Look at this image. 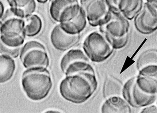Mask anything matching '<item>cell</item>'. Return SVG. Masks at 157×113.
<instances>
[{"instance_id":"obj_1","label":"cell","mask_w":157,"mask_h":113,"mask_svg":"<svg viewBox=\"0 0 157 113\" xmlns=\"http://www.w3.org/2000/svg\"><path fill=\"white\" fill-rule=\"evenodd\" d=\"M98 86L95 74L80 73L66 76L59 85V93L67 101L82 104L92 96Z\"/></svg>"},{"instance_id":"obj_2","label":"cell","mask_w":157,"mask_h":113,"mask_svg":"<svg viewBox=\"0 0 157 113\" xmlns=\"http://www.w3.org/2000/svg\"><path fill=\"white\" fill-rule=\"evenodd\" d=\"M21 84L27 96L34 101L46 98L53 87L50 73L45 68L28 69L23 73Z\"/></svg>"},{"instance_id":"obj_3","label":"cell","mask_w":157,"mask_h":113,"mask_svg":"<svg viewBox=\"0 0 157 113\" xmlns=\"http://www.w3.org/2000/svg\"><path fill=\"white\" fill-rule=\"evenodd\" d=\"M25 26V19L15 17L8 9L0 21V41L8 47H21L26 37Z\"/></svg>"},{"instance_id":"obj_4","label":"cell","mask_w":157,"mask_h":113,"mask_svg":"<svg viewBox=\"0 0 157 113\" xmlns=\"http://www.w3.org/2000/svg\"><path fill=\"white\" fill-rule=\"evenodd\" d=\"M83 49L89 60L93 62H103L112 55L114 49L102 34L93 32L83 42Z\"/></svg>"},{"instance_id":"obj_5","label":"cell","mask_w":157,"mask_h":113,"mask_svg":"<svg viewBox=\"0 0 157 113\" xmlns=\"http://www.w3.org/2000/svg\"><path fill=\"white\" fill-rule=\"evenodd\" d=\"M20 59L25 68H47L50 64V59L46 47L37 41L27 42L20 50Z\"/></svg>"},{"instance_id":"obj_6","label":"cell","mask_w":157,"mask_h":113,"mask_svg":"<svg viewBox=\"0 0 157 113\" xmlns=\"http://www.w3.org/2000/svg\"><path fill=\"white\" fill-rule=\"evenodd\" d=\"M60 67L66 76L83 72L95 74L89 58L80 49H71L65 53L60 61Z\"/></svg>"},{"instance_id":"obj_7","label":"cell","mask_w":157,"mask_h":113,"mask_svg":"<svg viewBox=\"0 0 157 113\" xmlns=\"http://www.w3.org/2000/svg\"><path fill=\"white\" fill-rule=\"evenodd\" d=\"M79 2L91 26H102L110 19L112 12L105 0H80Z\"/></svg>"},{"instance_id":"obj_8","label":"cell","mask_w":157,"mask_h":113,"mask_svg":"<svg viewBox=\"0 0 157 113\" xmlns=\"http://www.w3.org/2000/svg\"><path fill=\"white\" fill-rule=\"evenodd\" d=\"M135 79L136 77L131 78L123 85L122 94L124 99L134 108L144 107L154 103L157 95L144 93L136 86Z\"/></svg>"},{"instance_id":"obj_9","label":"cell","mask_w":157,"mask_h":113,"mask_svg":"<svg viewBox=\"0 0 157 113\" xmlns=\"http://www.w3.org/2000/svg\"><path fill=\"white\" fill-rule=\"evenodd\" d=\"M133 19L138 32L144 35L155 32L157 29V5L144 2L142 9Z\"/></svg>"},{"instance_id":"obj_10","label":"cell","mask_w":157,"mask_h":113,"mask_svg":"<svg viewBox=\"0 0 157 113\" xmlns=\"http://www.w3.org/2000/svg\"><path fill=\"white\" fill-rule=\"evenodd\" d=\"M110 20L104 25L99 27L103 35L114 38H121L129 35L130 24L129 20L118 12H112Z\"/></svg>"},{"instance_id":"obj_11","label":"cell","mask_w":157,"mask_h":113,"mask_svg":"<svg viewBox=\"0 0 157 113\" xmlns=\"http://www.w3.org/2000/svg\"><path fill=\"white\" fill-rule=\"evenodd\" d=\"M80 35H70L64 32L59 24L54 27L51 34V43L55 49L65 51L72 48L78 43Z\"/></svg>"},{"instance_id":"obj_12","label":"cell","mask_w":157,"mask_h":113,"mask_svg":"<svg viewBox=\"0 0 157 113\" xmlns=\"http://www.w3.org/2000/svg\"><path fill=\"white\" fill-rule=\"evenodd\" d=\"M9 10L15 17L26 19L35 12L36 4L35 0H6Z\"/></svg>"},{"instance_id":"obj_13","label":"cell","mask_w":157,"mask_h":113,"mask_svg":"<svg viewBox=\"0 0 157 113\" xmlns=\"http://www.w3.org/2000/svg\"><path fill=\"white\" fill-rule=\"evenodd\" d=\"M87 22L86 13L81 7L78 15L73 20L68 22L59 23V25L64 32L67 34L74 36L80 35L82 32L87 26Z\"/></svg>"},{"instance_id":"obj_14","label":"cell","mask_w":157,"mask_h":113,"mask_svg":"<svg viewBox=\"0 0 157 113\" xmlns=\"http://www.w3.org/2000/svg\"><path fill=\"white\" fill-rule=\"evenodd\" d=\"M144 0H119L117 10L128 20H132L142 9Z\"/></svg>"},{"instance_id":"obj_15","label":"cell","mask_w":157,"mask_h":113,"mask_svg":"<svg viewBox=\"0 0 157 113\" xmlns=\"http://www.w3.org/2000/svg\"><path fill=\"white\" fill-rule=\"evenodd\" d=\"M101 113L132 112L130 105L124 99L119 96H111L107 98L101 108Z\"/></svg>"},{"instance_id":"obj_16","label":"cell","mask_w":157,"mask_h":113,"mask_svg":"<svg viewBox=\"0 0 157 113\" xmlns=\"http://www.w3.org/2000/svg\"><path fill=\"white\" fill-rule=\"evenodd\" d=\"M16 66L12 57L5 55H0V84L8 82L15 73Z\"/></svg>"},{"instance_id":"obj_17","label":"cell","mask_w":157,"mask_h":113,"mask_svg":"<svg viewBox=\"0 0 157 113\" xmlns=\"http://www.w3.org/2000/svg\"><path fill=\"white\" fill-rule=\"evenodd\" d=\"M135 83L144 93L149 95H157V78L138 75L136 77Z\"/></svg>"},{"instance_id":"obj_18","label":"cell","mask_w":157,"mask_h":113,"mask_svg":"<svg viewBox=\"0 0 157 113\" xmlns=\"http://www.w3.org/2000/svg\"><path fill=\"white\" fill-rule=\"evenodd\" d=\"M123 84L117 78L108 76L105 81L103 93L105 98L120 96L122 93Z\"/></svg>"},{"instance_id":"obj_19","label":"cell","mask_w":157,"mask_h":113,"mask_svg":"<svg viewBox=\"0 0 157 113\" xmlns=\"http://www.w3.org/2000/svg\"><path fill=\"white\" fill-rule=\"evenodd\" d=\"M43 22L41 18L37 15H33L25 19V29L26 36L34 37L41 31Z\"/></svg>"},{"instance_id":"obj_20","label":"cell","mask_w":157,"mask_h":113,"mask_svg":"<svg viewBox=\"0 0 157 113\" xmlns=\"http://www.w3.org/2000/svg\"><path fill=\"white\" fill-rule=\"evenodd\" d=\"M81 7L79 2L73 3L66 6L60 12L58 22L63 23L73 20L78 15Z\"/></svg>"},{"instance_id":"obj_21","label":"cell","mask_w":157,"mask_h":113,"mask_svg":"<svg viewBox=\"0 0 157 113\" xmlns=\"http://www.w3.org/2000/svg\"><path fill=\"white\" fill-rule=\"evenodd\" d=\"M78 2H79L78 0H52L49 10L51 18L58 22V17L61 11L68 5Z\"/></svg>"},{"instance_id":"obj_22","label":"cell","mask_w":157,"mask_h":113,"mask_svg":"<svg viewBox=\"0 0 157 113\" xmlns=\"http://www.w3.org/2000/svg\"><path fill=\"white\" fill-rule=\"evenodd\" d=\"M157 49H148L140 55L136 62V67L139 70L149 65L157 64Z\"/></svg>"},{"instance_id":"obj_23","label":"cell","mask_w":157,"mask_h":113,"mask_svg":"<svg viewBox=\"0 0 157 113\" xmlns=\"http://www.w3.org/2000/svg\"><path fill=\"white\" fill-rule=\"evenodd\" d=\"M103 36L114 49H120L124 48L127 46L129 40V35L121 38L113 37L106 35Z\"/></svg>"},{"instance_id":"obj_24","label":"cell","mask_w":157,"mask_h":113,"mask_svg":"<svg viewBox=\"0 0 157 113\" xmlns=\"http://www.w3.org/2000/svg\"><path fill=\"white\" fill-rule=\"evenodd\" d=\"M21 47H10L6 46L0 41V53L2 55H8L12 58H16L20 54Z\"/></svg>"},{"instance_id":"obj_25","label":"cell","mask_w":157,"mask_h":113,"mask_svg":"<svg viewBox=\"0 0 157 113\" xmlns=\"http://www.w3.org/2000/svg\"><path fill=\"white\" fill-rule=\"evenodd\" d=\"M139 75L157 78V64L149 65L139 70Z\"/></svg>"},{"instance_id":"obj_26","label":"cell","mask_w":157,"mask_h":113,"mask_svg":"<svg viewBox=\"0 0 157 113\" xmlns=\"http://www.w3.org/2000/svg\"><path fill=\"white\" fill-rule=\"evenodd\" d=\"M119 1V0H105L107 5L112 12H117V5Z\"/></svg>"},{"instance_id":"obj_27","label":"cell","mask_w":157,"mask_h":113,"mask_svg":"<svg viewBox=\"0 0 157 113\" xmlns=\"http://www.w3.org/2000/svg\"><path fill=\"white\" fill-rule=\"evenodd\" d=\"M140 113H157V107L155 105H150L147 106L146 107L143 109Z\"/></svg>"},{"instance_id":"obj_28","label":"cell","mask_w":157,"mask_h":113,"mask_svg":"<svg viewBox=\"0 0 157 113\" xmlns=\"http://www.w3.org/2000/svg\"><path fill=\"white\" fill-rule=\"evenodd\" d=\"M5 13V7L2 2L0 0V21L2 18Z\"/></svg>"},{"instance_id":"obj_29","label":"cell","mask_w":157,"mask_h":113,"mask_svg":"<svg viewBox=\"0 0 157 113\" xmlns=\"http://www.w3.org/2000/svg\"><path fill=\"white\" fill-rule=\"evenodd\" d=\"M147 2L157 5V0H145Z\"/></svg>"},{"instance_id":"obj_30","label":"cell","mask_w":157,"mask_h":113,"mask_svg":"<svg viewBox=\"0 0 157 113\" xmlns=\"http://www.w3.org/2000/svg\"><path fill=\"white\" fill-rule=\"evenodd\" d=\"M36 1L40 4H45L48 2V0H36Z\"/></svg>"},{"instance_id":"obj_31","label":"cell","mask_w":157,"mask_h":113,"mask_svg":"<svg viewBox=\"0 0 157 113\" xmlns=\"http://www.w3.org/2000/svg\"><path fill=\"white\" fill-rule=\"evenodd\" d=\"M59 113V111H49L47 112V113Z\"/></svg>"}]
</instances>
